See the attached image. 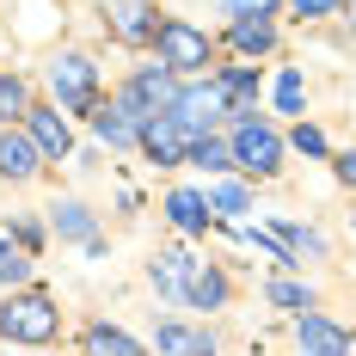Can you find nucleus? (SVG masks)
Returning <instances> with one entry per match:
<instances>
[{
	"mask_svg": "<svg viewBox=\"0 0 356 356\" xmlns=\"http://www.w3.org/2000/svg\"><path fill=\"white\" fill-rule=\"evenodd\" d=\"M184 277H191V258H184V252H166V258L154 264V283H160V295H184Z\"/></svg>",
	"mask_w": 356,
	"mask_h": 356,
	"instance_id": "20",
	"label": "nucleus"
},
{
	"mask_svg": "<svg viewBox=\"0 0 356 356\" xmlns=\"http://www.w3.org/2000/svg\"><path fill=\"white\" fill-rule=\"evenodd\" d=\"M221 6H227V13H270L277 0H221Z\"/></svg>",
	"mask_w": 356,
	"mask_h": 356,
	"instance_id": "29",
	"label": "nucleus"
},
{
	"mask_svg": "<svg viewBox=\"0 0 356 356\" xmlns=\"http://www.w3.org/2000/svg\"><path fill=\"white\" fill-rule=\"evenodd\" d=\"M295 344H301V350H356V338L338 332L325 314H301V320H295Z\"/></svg>",
	"mask_w": 356,
	"mask_h": 356,
	"instance_id": "9",
	"label": "nucleus"
},
{
	"mask_svg": "<svg viewBox=\"0 0 356 356\" xmlns=\"http://www.w3.org/2000/svg\"><path fill=\"white\" fill-rule=\"evenodd\" d=\"M289 142L301 147V154H325V136L314 129V123H295V136H289Z\"/></svg>",
	"mask_w": 356,
	"mask_h": 356,
	"instance_id": "26",
	"label": "nucleus"
},
{
	"mask_svg": "<svg viewBox=\"0 0 356 356\" xmlns=\"http://www.w3.org/2000/svg\"><path fill=\"white\" fill-rule=\"evenodd\" d=\"M338 178H344V184H356V147H350V154H338Z\"/></svg>",
	"mask_w": 356,
	"mask_h": 356,
	"instance_id": "30",
	"label": "nucleus"
},
{
	"mask_svg": "<svg viewBox=\"0 0 356 356\" xmlns=\"http://www.w3.org/2000/svg\"><path fill=\"white\" fill-rule=\"evenodd\" d=\"M56 227H62L68 240H92V215H86V203H56Z\"/></svg>",
	"mask_w": 356,
	"mask_h": 356,
	"instance_id": "22",
	"label": "nucleus"
},
{
	"mask_svg": "<svg viewBox=\"0 0 356 356\" xmlns=\"http://www.w3.org/2000/svg\"><path fill=\"white\" fill-rule=\"evenodd\" d=\"M154 43H160V62H166L172 74L209 68V31H197L191 19H166V25L154 31Z\"/></svg>",
	"mask_w": 356,
	"mask_h": 356,
	"instance_id": "2",
	"label": "nucleus"
},
{
	"mask_svg": "<svg viewBox=\"0 0 356 356\" xmlns=\"http://www.w3.org/2000/svg\"><path fill=\"white\" fill-rule=\"evenodd\" d=\"M301 19H325V13H338V0H289Z\"/></svg>",
	"mask_w": 356,
	"mask_h": 356,
	"instance_id": "28",
	"label": "nucleus"
},
{
	"mask_svg": "<svg viewBox=\"0 0 356 356\" xmlns=\"http://www.w3.org/2000/svg\"><path fill=\"white\" fill-rule=\"evenodd\" d=\"M209 209L221 215V221H234V215H246L252 209V197H246V184H234V178H221L209 191Z\"/></svg>",
	"mask_w": 356,
	"mask_h": 356,
	"instance_id": "17",
	"label": "nucleus"
},
{
	"mask_svg": "<svg viewBox=\"0 0 356 356\" xmlns=\"http://www.w3.org/2000/svg\"><path fill=\"white\" fill-rule=\"evenodd\" d=\"M166 215H172V227H184V234H203L215 221L209 197H197V191H172V197H166Z\"/></svg>",
	"mask_w": 356,
	"mask_h": 356,
	"instance_id": "12",
	"label": "nucleus"
},
{
	"mask_svg": "<svg viewBox=\"0 0 356 356\" xmlns=\"http://www.w3.org/2000/svg\"><path fill=\"white\" fill-rule=\"evenodd\" d=\"M31 111V86L13 74V80H0V117H25Z\"/></svg>",
	"mask_w": 356,
	"mask_h": 356,
	"instance_id": "25",
	"label": "nucleus"
},
{
	"mask_svg": "<svg viewBox=\"0 0 356 356\" xmlns=\"http://www.w3.org/2000/svg\"><path fill=\"white\" fill-rule=\"evenodd\" d=\"M25 129H31V142L43 147V160H62L74 147V129H68L62 111H25Z\"/></svg>",
	"mask_w": 356,
	"mask_h": 356,
	"instance_id": "8",
	"label": "nucleus"
},
{
	"mask_svg": "<svg viewBox=\"0 0 356 356\" xmlns=\"http://www.w3.org/2000/svg\"><path fill=\"white\" fill-rule=\"evenodd\" d=\"M142 136V111H129V105H105L99 111V142L105 147H129Z\"/></svg>",
	"mask_w": 356,
	"mask_h": 356,
	"instance_id": "11",
	"label": "nucleus"
},
{
	"mask_svg": "<svg viewBox=\"0 0 356 356\" xmlns=\"http://www.w3.org/2000/svg\"><path fill=\"white\" fill-rule=\"evenodd\" d=\"M136 142H142V154L154 160V166H178V160H191V129L178 123L172 111H166V117H160V111H147Z\"/></svg>",
	"mask_w": 356,
	"mask_h": 356,
	"instance_id": "3",
	"label": "nucleus"
},
{
	"mask_svg": "<svg viewBox=\"0 0 356 356\" xmlns=\"http://www.w3.org/2000/svg\"><path fill=\"white\" fill-rule=\"evenodd\" d=\"M215 86H221L227 111H240V117H246V111H252V92H258V74H252V68H227Z\"/></svg>",
	"mask_w": 356,
	"mask_h": 356,
	"instance_id": "16",
	"label": "nucleus"
},
{
	"mask_svg": "<svg viewBox=\"0 0 356 356\" xmlns=\"http://www.w3.org/2000/svg\"><path fill=\"white\" fill-rule=\"evenodd\" d=\"M111 19H117V37H129V43H147V37L160 31V25L147 19L142 0H117V6H111Z\"/></svg>",
	"mask_w": 356,
	"mask_h": 356,
	"instance_id": "15",
	"label": "nucleus"
},
{
	"mask_svg": "<svg viewBox=\"0 0 356 356\" xmlns=\"http://www.w3.org/2000/svg\"><path fill=\"white\" fill-rule=\"evenodd\" d=\"M154 344H160V350H215L209 332H191V325H160Z\"/></svg>",
	"mask_w": 356,
	"mask_h": 356,
	"instance_id": "19",
	"label": "nucleus"
},
{
	"mask_svg": "<svg viewBox=\"0 0 356 356\" xmlns=\"http://www.w3.org/2000/svg\"><path fill=\"white\" fill-rule=\"evenodd\" d=\"M301 99H307L301 68H283V80H277V111H283V117H301Z\"/></svg>",
	"mask_w": 356,
	"mask_h": 356,
	"instance_id": "21",
	"label": "nucleus"
},
{
	"mask_svg": "<svg viewBox=\"0 0 356 356\" xmlns=\"http://www.w3.org/2000/svg\"><path fill=\"white\" fill-rule=\"evenodd\" d=\"M49 86H56L62 111H92V99H99V68H92L86 56H62V62L49 68Z\"/></svg>",
	"mask_w": 356,
	"mask_h": 356,
	"instance_id": "5",
	"label": "nucleus"
},
{
	"mask_svg": "<svg viewBox=\"0 0 356 356\" xmlns=\"http://www.w3.org/2000/svg\"><path fill=\"white\" fill-rule=\"evenodd\" d=\"M270 43H277V31H270V13H234V49L264 56Z\"/></svg>",
	"mask_w": 356,
	"mask_h": 356,
	"instance_id": "14",
	"label": "nucleus"
},
{
	"mask_svg": "<svg viewBox=\"0 0 356 356\" xmlns=\"http://www.w3.org/2000/svg\"><path fill=\"white\" fill-rule=\"evenodd\" d=\"M56 325H62V314L49 295H13L0 307V338H13V344H49Z\"/></svg>",
	"mask_w": 356,
	"mask_h": 356,
	"instance_id": "1",
	"label": "nucleus"
},
{
	"mask_svg": "<svg viewBox=\"0 0 356 356\" xmlns=\"http://www.w3.org/2000/svg\"><path fill=\"white\" fill-rule=\"evenodd\" d=\"M86 350H142V344H136V338H129V332H117V325H92V332H86Z\"/></svg>",
	"mask_w": 356,
	"mask_h": 356,
	"instance_id": "24",
	"label": "nucleus"
},
{
	"mask_svg": "<svg viewBox=\"0 0 356 356\" xmlns=\"http://www.w3.org/2000/svg\"><path fill=\"white\" fill-rule=\"evenodd\" d=\"M184 301H191V307H221V301H227V277L209 270V264H191V277H184Z\"/></svg>",
	"mask_w": 356,
	"mask_h": 356,
	"instance_id": "13",
	"label": "nucleus"
},
{
	"mask_svg": "<svg viewBox=\"0 0 356 356\" xmlns=\"http://www.w3.org/2000/svg\"><path fill=\"white\" fill-rule=\"evenodd\" d=\"M37 160H43V147L31 142V129H25V136H19V129L0 136V178H31Z\"/></svg>",
	"mask_w": 356,
	"mask_h": 356,
	"instance_id": "10",
	"label": "nucleus"
},
{
	"mask_svg": "<svg viewBox=\"0 0 356 356\" xmlns=\"http://www.w3.org/2000/svg\"><path fill=\"white\" fill-rule=\"evenodd\" d=\"M270 301L277 307H307V289L301 283H270Z\"/></svg>",
	"mask_w": 356,
	"mask_h": 356,
	"instance_id": "27",
	"label": "nucleus"
},
{
	"mask_svg": "<svg viewBox=\"0 0 356 356\" xmlns=\"http://www.w3.org/2000/svg\"><path fill=\"white\" fill-rule=\"evenodd\" d=\"M25 277H31V258H25V246L0 240V283H25Z\"/></svg>",
	"mask_w": 356,
	"mask_h": 356,
	"instance_id": "23",
	"label": "nucleus"
},
{
	"mask_svg": "<svg viewBox=\"0 0 356 356\" xmlns=\"http://www.w3.org/2000/svg\"><path fill=\"white\" fill-rule=\"evenodd\" d=\"M234 166H246V172H277L283 166V136L277 129H264L258 117H246L240 123V136H234Z\"/></svg>",
	"mask_w": 356,
	"mask_h": 356,
	"instance_id": "4",
	"label": "nucleus"
},
{
	"mask_svg": "<svg viewBox=\"0 0 356 356\" xmlns=\"http://www.w3.org/2000/svg\"><path fill=\"white\" fill-rule=\"evenodd\" d=\"M172 117L191 129V136H203L215 117H227V99H221V86H215V80H209V86H184V92L172 99Z\"/></svg>",
	"mask_w": 356,
	"mask_h": 356,
	"instance_id": "6",
	"label": "nucleus"
},
{
	"mask_svg": "<svg viewBox=\"0 0 356 356\" xmlns=\"http://www.w3.org/2000/svg\"><path fill=\"white\" fill-rule=\"evenodd\" d=\"M172 99H178V86H172V68L160 62V68H147V74H136V86L123 92V105L129 111H172Z\"/></svg>",
	"mask_w": 356,
	"mask_h": 356,
	"instance_id": "7",
	"label": "nucleus"
},
{
	"mask_svg": "<svg viewBox=\"0 0 356 356\" xmlns=\"http://www.w3.org/2000/svg\"><path fill=\"white\" fill-rule=\"evenodd\" d=\"M191 166H203V172H227V166H234V147H227V142H209V136H191Z\"/></svg>",
	"mask_w": 356,
	"mask_h": 356,
	"instance_id": "18",
	"label": "nucleus"
}]
</instances>
